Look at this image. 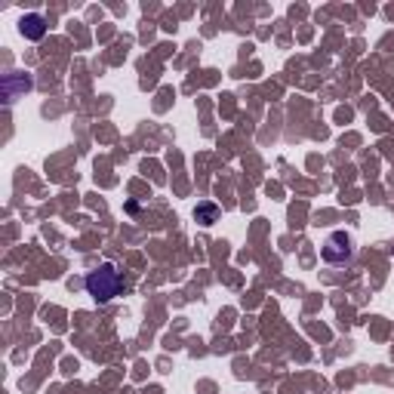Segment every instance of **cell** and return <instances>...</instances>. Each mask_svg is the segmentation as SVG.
<instances>
[{"instance_id":"3957f363","label":"cell","mask_w":394,"mask_h":394,"mask_svg":"<svg viewBox=\"0 0 394 394\" xmlns=\"http://www.w3.org/2000/svg\"><path fill=\"white\" fill-rule=\"evenodd\" d=\"M19 31H22L25 40H44L47 19L40 13H28V16H22V19H19Z\"/></svg>"},{"instance_id":"6da1fadb","label":"cell","mask_w":394,"mask_h":394,"mask_svg":"<svg viewBox=\"0 0 394 394\" xmlns=\"http://www.w3.org/2000/svg\"><path fill=\"white\" fill-rule=\"evenodd\" d=\"M87 293L93 296L99 305H105V302H111L117 293H121V274H117V268L114 265H99L96 271H90L87 274Z\"/></svg>"},{"instance_id":"277c9868","label":"cell","mask_w":394,"mask_h":394,"mask_svg":"<svg viewBox=\"0 0 394 394\" xmlns=\"http://www.w3.org/2000/svg\"><path fill=\"white\" fill-rule=\"evenodd\" d=\"M195 216H197V222L213 225L216 219H219V209H216V204H200V207L195 209Z\"/></svg>"},{"instance_id":"7a4b0ae2","label":"cell","mask_w":394,"mask_h":394,"mask_svg":"<svg viewBox=\"0 0 394 394\" xmlns=\"http://www.w3.org/2000/svg\"><path fill=\"white\" fill-rule=\"evenodd\" d=\"M351 253H355V247H351V238L345 231H333L330 238H326V244H324V259L330 265H345Z\"/></svg>"}]
</instances>
